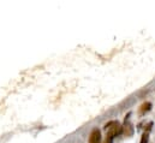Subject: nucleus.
<instances>
[{"mask_svg":"<svg viewBox=\"0 0 155 143\" xmlns=\"http://www.w3.org/2000/svg\"><path fill=\"white\" fill-rule=\"evenodd\" d=\"M105 129L107 131V135L111 136L112 138H114L115 136H119L120 134H123V125L117 120H112L105 124Z\"/></svg>","mask_w":155,"mask_h":143,"instance_id":"f257e3e1","label":"nucleus"},{"mask_svg":"<svg viewBox=\"0 0 155 143\" xmlns=\"http://www.w3.org/2000/svg\"><path fill=\"white\" fill-rule=\"evenodd\" d=\"M131 113H128L125 120H124V125H123V134L128 137L132 136L133 135V126H132V124L129 121V117H130Z\"/></svg>","mask_w":155,"mask_h":143,"instance_id":"f03ea898","label":"nucleus"},{"mask_svg":"<svg viewBox=\"0 0 155 143\" xmlns=\"http://www.w3.org/2000/svg\"><path fill=\"white\" fill-rule=\"evenodd\" d=\"M102 142V137H101V131L95 128L92 130L90 135H89V143H101Z\"/></svg>","mask_w":155,"mask_h":143,"instance_id":"7ed1b4c3","label":"nucleus"},{"mask_svg":"<svg viewBox=\"0 0 155 143\" xmlns=\"http://www.w3.org/2000/svg\"><path fill=\"white\" fill-rule=\"evenodd\" d=\"M151 110V103L150 102H143L142 105H141V107H140V110H138V113H140V116H143V114H146L147 112H149Z\"/></svg>","mask_w":155,"mask_h":143,"instance_id":"20e7f679","label":"nucleus"},{"mask_svg":"<svg viewBox=\"0 0 155 143\" xmlns=\"http://www.w3.org/2000/svg\"><path fill=\"white\" fill-rule=\"evenodd\" d=\"M148 141H149V132H143L140 143H148Z\"/></svg>","mask_w":155,"mask_h":143,"instance_id":"39448f33","label":"nucleus"},{"mask_svg":"<svg viewBox=\"0 0 155 143\" xmlns=\"http://www.w3.org/2000/svg\"><path fill=\"white\" fill-rule=\"evenodd\" d=\"M103 143H113V138L111 136L106 135V138H105V141H103Z\"/></svg>","mask_w":155,"mask_h":143,"instance_id":"423d86ee","label":"nucleus"}]
</instances>
